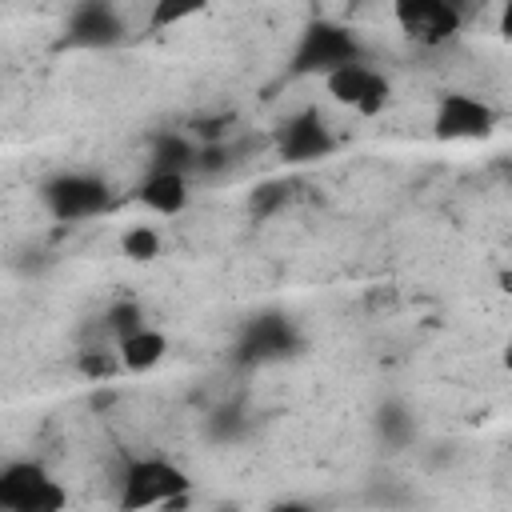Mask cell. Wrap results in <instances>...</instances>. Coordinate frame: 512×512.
<instances>
[{
    "instance_id": "obj_14",
    "label": "cell",
    "mask_w": 512,
    "mask_h": 512,
    "mask_svg": "<svg viewBox=\"0 0 512 512\" xmlns=\"http://www.w3.org/2000/svg\"><path fill=\"white\" fill-rule=\"evenodd\" d=\"M376 436L396 452V448H404L412 436H416V420H412V412L400 404V400H384L380 408H376Z\"/></svg>"
},
{
    "instance_id": "obj_10",
    "label": "cell",
    "mask_w": 512,
    "mask_h": 512,
    "mask_svg": "<svg viewBox=\"0 0 512 512\" xmlns=\"http://www.w3.org/2000/svg\"><path fill=\"white\" fill-rule=\"evenodd\" d=\"M192 200V184H188V172H160V168H148V176L136 184V204L160 220H172L188 208Z\"/></svg>"
},
{
    "instance_id": "obj_12",
    "label": "cell",
    "mask_w": 512,
    "mask_h": 512,
    "mask_svg": "<svg viewBox=\"0 0 512 512\" xmlns=\"http://www.w3.org/2000/svg\"><path fill=\"white\" fill-rule=\"evenodd\" d=\"M56 476L40 464V460H8L0 468V512H16L20 504H28L36 492H44Z\"/></svg>"
},
{
    "instance_id": "obj_6",
    "label": "cell",
    "mask_w": 512,
    "mask_h": 512,
    "mask_svg": "<svg viewBox=\"0 0 512 512\" xmlns=\"http://www.w3.org/2000/svg\"><path fill=\"white\" fill-rule=\"evenodd\" d=\"M324 84V96L356 116H380L388 104H392V80L372 68L368 60L360 64H348V68H336L332 76L320 80Z\"/></svg>"
},
{
    "instance_id": "obj_16",
    "label": "cell",
    "mask_w": 512,
    "mask_h": 512,
    "mask_svg": "<svg viewBox=\"0 0 512 512\" xmlns=\"http://www.w3.org/2000/svg\"><path fill=\"white\" fill-rule=\"evenodd\" d=\"M76 372H80L88 384H104V380H112V376H124L116 348H84V352L76 356Z\"/></svg>"
},
{
    "instance_id": "obj_23",
    "label": "cell",
    "mask_w": 512,
    "mask_h": 512,
    "mask_svg": "<svg viewBox=\"0 0 512 512\" xmlns=\"http://www.w3.org/2000/svg\"><path fill=\"white\" fill-rule=\"evenodd\" d=\"M220 512H224V508H220Z\"/></svg>"
},
{
    "instance_id": "obj_19",
    "label": "cell",
    "mask_w": 512,
    "mask_h": 512,
    "mask_svg": "<svg viewBox=\"0 0 512 512\" xmlns=\"http://www.w3.org/2000/svg\"><path fill=\"white\" fill-rule=\"evenodd\" d=\"M68 508V488L60 480H52L44 492H36L28 504H20L16 512H64Z\"/></svg>"
},
{
    "instance_id": "obj_1",
    "label": "cell",
    "mask_w": 512,
    "mask_h": 512,
    "mask_svg": "<svg viewBox=\"0 0 512 512\" xmlns=\"http://www.w3.org/2000/svg\"><path fill=\"white\" fill-rule=\"evenodd\" d=\"M192 496V476L172 456H128L116 480V512L172 508Z\"/></svg>"
},
{
    "instance_id": "obj_8",
    "label": "cell",
    "mask_w": 512,
    "mask_h": 512,
    "mask_svg": "<svg viewBox=\"0 0 512 512\" xmlns=\"http://www.w3.org/2000/svg\"><path fill=\"white\" fill-rule=\"evenodd\" d=\"M296 348H300L296 324L288 316H280V312H264V316L244 324L236 356L244 364H276V360H288Z\"/></svg>"
},
{
    "instance_id": "obj_7",
    "label": "cell",
    "mask_w": 512,
    "mask_h": 512,
    "mask_svg": "<svg viewBox=\"0 0 512 512\" xmlns=\"http://www.w3.org/2000/svg\"><path fill=\"white\" fill-rule=\"evenodd\" d=\"M272 148H276V160L300 168V164L328 160L336 152V136H332L328 120L320 116V108H300L288 120H280V128L272 136Z\"/></svg>"
},
{
    "instance_id": "obj_9",
    "label": "cell",
    "mask_w": 512,
    "mask_h": 512,
    "mask_svg": "<svg viewBox=\"0 0 512 512\" xmlns=\"http://www.w3.org/2000/svg\"><path fill=\"white\" fill-rule=\"evenodd\" d=\"M128 36L120 8L104 4V0H84L68 12L64 20V40L76 48H116Z\"/></svg>"
},
{
    "instance_id": "obj_5",
    "label": "cell",
    "mask_w": 512,
    "mask_h": 512,
    "mask_svg": "<svg viewBox=\"0 0 512 512\" xmlns=\"http://www.w3.org/2000/svg\"><path fill=\"white\" fill-rule=\"evenodd\" d=\"M392 20L416 48H444L464 32V12L448 0H396Z\"/></svg>"
},
{
    "instance_id": "obj_4",
    "label": "cell",
    "mask_w": 512,
    "mask_h": 512,
    "mask_svg": "<svg viewBox=\"0 0 512 512\" xmlns=\"http://www.w3.org/2000/svg\"><path fill=\"white\" fill-rule=\"evenodd\" d=\"M500 116L488 100L472 92H444L432 108V136L444 144H476L496 132Z\"/></svg>"
},
{
    "instance_id": "obj_2",
    "label": "cell",
    "mask_w": 512,
    "mask_h": 512,
    "mask_svg": "<svg viewBox=\"0 0 512 512\" xmlns=\"http://www.w3.org/2000/svg\"><path fill=\"white\" fill-rule=\"evenodd\" d=\"M360 60H368L364 40L348 24L320 16V20H308L304 24V32H300V40H296V48L288 56V72L292 76H320L324 80L336 68L360 64Z\"/></svg>"
},
{
    "instance_id": "obj_17",
    "label": "cell",
    "mask_w": 512,
    "mask_h": 512,
    "mask_svg": "<svg viewBox=\"0 0 512 512\" xmlns=\"http://www.w3.org/2000/svg\"><path fill=\"white\" fill-rule=\"evenodd\" d=\"M288 200H292V188H288L284 180H264V184H256L252 196H248V212H252L256 220H264V216L280 212Z\"/></svg>"
},
{
    "instance_id": "obj_13",
    "label": "cell",
    "mask_w": 512,
    "mask_h": 512,
    "mask_svg": "<svg viewBox=\"0 0 512 512\" xmlns=\"http://www.w3.org/2000/svg\"><path fill=\"white\" fill-rule=\"evenodd\" d=\"M196 156H200V144L184 132H164L152 144V168L160 172H196Z\"/></svg>"
},
{
    "instance_id": "obj_21",
    "label": "cell",
    "mask_w": 512,
    "mask_h": 512,
    "mask_svg": "<svg viewBox=\"0 0 512 512\" xmlns=\"http://www.w3.org/2000/svg\"><path fill=\"white\" fill-rule=\"evenodd\" d=\"M500 368H504V372L512 376V340H508V344L500 348Z\"/></svg>"
},
{
    "instance_id": "obj_20",
    "label": "cell",
    "mask_w": 512,
    "mask_h": 512,
    "mask_svg": "<svg viewBox=\"0 0 512 512\" xmlns=\"http://www.w3.org/2000/svg\"><path fill=\"white\" fill-rule=\"evenodd\" d=\"M500 36H508V40H512V0L500 8Z\"/></svg>"
},
{
    "instance_id": "obj_15",
    "label": "cell",
    "mask_w": 512,
    "mask_h": 512,
    "mask_svg": "<svg viewBox=\"0 0 512 512\" xmlns=\"http://www.w3.org/2000/svg\"><path fill=\"white\" fill-rule=\"evenodd\" d=\"M120 252H124V260H132V264H152V260H160V252H164V236H160L156 224H128V228L120 232Z\"/></svg>"
},
{
    "instance_id": "obj_3",
    "label": "cell",
    "mask_w": 512,
    "mask_h": 512,
    "mask_svg": "<svg viewBox=\"0 0 512 512\" xmlns=\"http://www.w3.org/2000/svg\"><path fill=\"white\" fill-rule=\"evenodd\" d=\"M40 204L48 208L52 220L60 224H80V220H92V216H104L112 208V188L104 176L96 172H56L40 184Z\"/></svg>"
},
{
    "instance_id": "obj_18",
    "label": "cell",
    "mask_w": 512,
    "mask_h": 512,
    "mask_svg": "<svg viewBox=\"0 0 512 512\" xmlns=\"http://www.w3.org/2000/svg\"><path fill=\"white\" fill-rule=\"evenodd\" d=\"M144 324H148V316H144V308H140L136 300H120V304H112V308L104 312V328H108L112 344H116V340H124L128 332L144 328Z\"/></svg>"
},
{
    "instance_id": "obj_22",
    "label": "cell",
    "mask_w": 512,
    "mask_h": 512,
    "mask_svg": "<svg viewBox=\"0 0 512 512\" xmlns=\"http://www.w3.org/2000/svg\"><path fill=\"white\" fill-rule=\"evenodd\" d=\"M500 292H512V272H500Z\"/></svg>"
},
{
    "instance_id": "obj_11",
    "label": "cell",
    "mask_w": 512,
    "mask_h": 512,
    "mask_svg": "<svg viewBox=\"0 0 512 512\" xmlns=\"http://www.w3.org/2000/svg\"><path fill=\"white\" fill-rule=\"evenodd\" d=\"M112 348H116V356H120L124 376H144V372H152V368L164 364V356H168L172 344H168V332H164V328L144 324V328L128 332L124 340H116Z\"/></svg>"
}]
</instances>
